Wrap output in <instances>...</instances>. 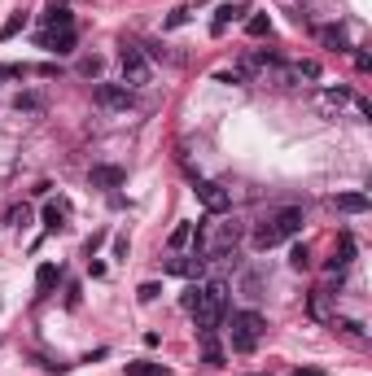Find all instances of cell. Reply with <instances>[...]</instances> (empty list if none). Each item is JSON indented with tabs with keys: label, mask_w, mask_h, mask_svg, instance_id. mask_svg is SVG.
Returning a JSON list of instances; mask_svg holds the SVG:
<instances>
[{
	"label": "cell",
	"mask_w": 372,
	"mask_h": 376,
	"mask_svg": "<svg viewBox=\"0 0 372 376\" xmlns=\"http://www.w3.org/2000/svg\"><path fill=\"white\" fill-rule=\"evenodd\" d=\"M245 9H250V0H219V9H215V18H210V31H215V35H223V31H228Z\"/></svg>",
	"instance_id": "cell-7"
},
{
	"label": "cell",
	"mask_w": 372,
	"mask_h": 376,
	"mask_svg": "<svg viewBox=\"0 0 372 376\" xmlns=\"http://www.w3.org/2000/svg\"><path fill=\"white\" fill-rule=\"evenodd\" d=\"M298 232H303V206H285L276 215H267L259 228H254V245L259 249H271V245H281V241H289Z\"/></svg>",
	"instance_id": "cell-2"
},
{
	"label": "cell",
	"mask_w": 372,
	"mask_h": 376,
	"mask_svg": "<svg viewBox=\"0 0 372 376\" xmlns=\"http://www.w3.org/2000/svg\"><path fill=\"white\" fill-rule=\"evenodd\" d=\"M40 44L48 48V53H57V57H70L74 53V31H66V35H40Z\"/></svg>",
	"instance_id": "cell-13"
},
{
	"label": "cell",
	"mask_w": 372,
	"mask_h": 376,
	"mask_svg": "<svg viewBox=\"0 0 372 376\" xmlns=\"http://www.w3.org/2000/svg\"><path fill=\"white\" fill-rule=\"evenodd\" d=\"M193 319H197V333H215L223 311H228V285L223 280H210V285H197V302L188 307Z\"/></svg>",
	"instance_id": "cell-1"
},
{
	"label": "cell",
	"mask_w": 372,
	"mask_h": 376,
	"mask_svg": "<svg viewBox=\"0 0 372 376\" xmlns=\"http://www.w3.org/2000/svg\"><path fill=\"white\" fill-rule=\"evenodd\" d=\"M66 215H70L66 202H48V206H44V228H48V232H62V228H66Z\"/></svg>",
	"instance_id": "cell-12"
},
{
	"label": "cell",
	"mask_w": 372,
	"mask_h": 376,
	"mask_svg": "<svg viewBox=\"0 0 372 376\" xmlns=\"http://www.w3.org/2000/svg\"><path fill=\"white\" fill-rule=\"evenodd\" d=\"M245 35H250V40H263V35H271V18H267V13H254L250 22H245Z\"/></svg>",
	"instance_id": "cell-20"
},
{
	"label": "cell",
	"mask_w": 372,
	"mask_h": 376,
	"mask_svg": "<svg viewBox=\"0 0 372 376\" xmlns=\"http://www.w3.org/2000/svg\"><path fill=\"white\" fill-rule=\"evenodd\" d=\"M263 333H267V319L259 311H232V319H228V341H232V350L254 355L259 341H263Z\"/></svg>",
	"instance_id": "cell-3"
},
{
	"label": "cell",
	"mask_w": 372,
	"mask_h": 376,
	"mask_svg": "<svg viewBox=\"0 0 372 376\" xmlns=\"http://www.w3.org/2000/svg\"><path fill=\"white\" fill-rule=\"evenodd\" d=\"M315 40L325 44V48H337V53H346V48H351V44H346V31H342V27H320Z\"/></svg>",
	"instance_id": "cell-14"
},
{
	"label": "cell",
	"mask_w": 372,
	"mask_h": 376,
	"mask_svg": "<svg viewBox=\"0 0 372 376\" xmlns=\"http://www.w3.org/2000/svg\"><path fill=\"white\" fill-rule=\"evenodd\" d=\"M57 280H62V267H53V263H44V267L35 271V289H40V293H48Z\"/></svg>",
	"instance_id": "cell-16"
},
{
	"label": "cell",
	"mask_w": 372,
	"mask_h": 376,
	"mask_svg": "<svg viewBox=\"0 0 372 376\" xmlns=\"http://www.w3.org/2000/svg\"><path fill=\"white\" fill-rule=\"evenodd\" d=\"M188 241H193V223H180V228L171 232V249H184Z\"/></svg>",
	"instance_id": "cell-24"
},
{
	"label": "cell",
	"mask_w": 372,
	"mask_h": 376,
	"mask_svg": "<svg viewBox=\"0 0 372 376\" xmlns=\"http://www.w3.org/2000/svg\"><path fill=\"white\" fill-rule=\"evenodd\" d=\"M167 271H171V275H180V280H197V275L206 271V258L193 249V254H184V258H171V263H167Z\"/></svg>",
	"instance_id": "cell-8"
},
{
	"label": "cell",
	"mask_w": 372,
	"mask_h": 376,
	"mask_svg": "<svg viewBox=\"0 0 372 376\" xmlns=\"http://www.w3.org/2000/svg\"><path fill=\"white\" fill-rule=\"evenodd\" d=\"M79 74H88V79H92V74H101V62H96V57H84V62H79Z\"/></svg>",
	"instance_id": "cell-26"
},
{
	"label": "cell",
	"mask_w": 372,
	"mask_h": 376,
	"mask_svg": "<svg viewBox=\"0 0 372 376\" xmlns=\"http://www.w3.org/2000/svg\"><path fill=\"white\" fill-rule=\"evenodd\" d=\"M13 110L18 114H44V96L40 92H22L18 101H13Z\"/></svg>",
	"instance_id": "cell-17"
},
{
	"label": "cell",
	"mask_w": 372,
	"mask_h": 376,
	"mask_svg": "<svg viewBox=\"0 0 372 376\" xmlns=\"http://www.w3.org/2000/svg\"><path fill=\"white\" fill-rule=\"evenodd\" d=\"M96 106H101V110H132V88H123V84H96Z\"/></svg>",
	"instance_id": "cell-6"
},
{
	"label": "cell",
	"mask_w": 372,
	"mask_h": 376,
	"mask_svg": "<svg viewBox=\"0 0 372 376\" xmlns=\"http://www.w3.org/2000/svg\"><path fill=\"white\" fill-rule=\"evenodd\" d=\"M48 31H53V35H66V31H74V18H70V9H53V13H48Z\"/></svg>",
	"instance_id": "cell-18"
},
{
	"label": "cell",
	"mask_w": 372,
	"mask_h": 376,
	"mask_svg": "<svg viewBox=\"0 0 372 376\" xmlns=\"http://www.w3.org/2000/svg\"><path fill=\"white\" fill-rule=\"evenodd\" d=\"M171 368L167 363H154V359H136V363H128V376H167Z\"/></svg>",
	"instance_id": "cell-15"
},
{
	"label": "cell",
	"mask_w": 372,
	"mask_h": 376,
	"mask_svg": "<svg viewBox=\"0 0 372 376\" xmlns=\"http://www.w3.org/2000/svg\"><path fill=\"white\" fill-rule=\"evenodd\" d=\"M289 267H293V271H307V267H311V249H307V245H293V249H289Z\"/></svg>",
	"instance_id": "cell-22"
},
{
	"label": "cell",
	"mask_w": 372,
	"mask_h": 376,
	"mask_svg": "<svg viewBox=\"0 0 372 376\" xmlns=\"http://www.w3.org/2000/svg\"><path fill=\"white\" fill-rule=\"evenodd\" d=\"M5 223H9V228H27V223H31V206H27V202L9 206V210H5Z\"/></svg>",
	"instance_id": "cell-19"
},
{
	"label": "cell",
	"mask_w": 372,
	"mask_h": 376,
	"mask_svg": "<svg viewBox=\"0 0 372 376\" xmlns=\"http://www.w3.org/2000/svg\"><path fill=\"white\" fill-rule=\"evenodd\" d=\"M346 101H351V88H329V92H320V96H315V110L325 114V118H333Z\"/></svg>",
	"instance_id": "cell-9"
},
{
	"label": "cell",
	"mask_w": 372,
	"mask_h": 376,
	"mask_svg": "<svg viewBox=\"0 0 372 376\" xmlns=\"http://www.w3.org/2000/svg\"><path fill=\"white\" fill-rule=\"evenodd\" d=\"M158 293H162V285H154V280H145V285L136 289V297H140V302H154Z\"/></svg>",
	"instance_id": "cell-25"
},
{
	"label": "cell",
	"mask_w": 372,
	"mask_h": 376,
	"mask_svg": "<svg viewBox=\"0 0 372 376\" xmlns=\"http://www.w3.org/2000/svg\"><path fill=\"white\" fill-rule=\"evenodd\" d=\"M202 346H206V363H215V368H219V363H223V350L215 346V333H202Z\"/></svg>",
	"instance_id": "cell-23"
},
{
	"label": "cell",
	"mask_w": 372,
	"mask_h": 376,
	"mask_svg": "<svg viewBox=\"0 0 372 376\" xmlns=\"http://www.w3.org/2000/svg\"><path fill=\"white\" fill-rule=\"evenodd\" d=\"M123 88H145L149 84V74H154V70H149V57L140 53V48L136 44H128V48H123Z\"/></svg>",
	"instance_id": "cell-4"
},
{
	"label": "cell",
	"mask_w": 372,
	"mask_h": 376,
	"mask_svg": "<svg viewBox=\"0 0 372 376\" xmlns=\"http://www.w3.org/2000/svg\"><path fill=\"white\" fill-rule=\"evenodd\" d=\"M293 376H320V372H315V368H307V372H303V368H298V372H293Z\"/></svg>",
	"instance_id": "cell-28"
},
{
	"label": "cell",
	"mask_w": 372,
	"mask_h": 376,
	"mask_svg": "<svg viewBox=\"0 0 372 376\" xmlns=\"http://www.w3.org/2000/svg\"><path fill=\"white\" fill-rule=\"evenodd\" d=\"M22 27H27V9H18V13H9V22L0 27V40H13Z\"/></svg>",
	"instance_id": "cell-21"
},
{
	"label": "cell",
	"mask_w": 372,
	"mask_h": 376,
	"mask_svg": "<svg viewBox=\"0 0 372 376\" xmlns=\"http://www.w3.org/2000/svg\"><path fill=\"white\" fill-rule=\"evenodd\" d=\"M193 193H197V202H202L210 215L232 210V193L223 188V184H215V180H197V184H193Z\"/></svg>",
	"instance_id": "cell-5"
},
{
	"label": "cell",
	"mask_w": 372,
	"mask_h": 376,
	"mask_svg": "<svg viewBox=\"0 0 372 376\" xmlns=\"http://www.w3.org/2000/svg\"><path fill=\"white\" fill-rule=\"evenodd\" d=\"M333 206H337L342 215H363V210H368V193H337Z\"/></svg>",
	"instance_id": "cell-10"
},
{
	"label": "cell",
	"mask_w": 372,
	"mask_h": 376,
	"mask_svg": "<svg viewBox=\"0 0 372 376\" xmlns=\"http://www.w3.org/2000/svg\"><path fill=\"white\" fill-rule=\"evenodd\" d=\"M123 180H128V171H123V166H92V184L96 188H114Z\"/></svg>",
	"instance_id": "cell-11"
},
{
	"label": "cell",
	"mask_w": 372,
	"mask_h": 376,
	"mask_svg": "<svg viewBox=\"0 0 372 376\" xmlns=\"http://www.w3.org/2000/svg\"><path fill=\"white\" fill-rule=\"evenodd\" d=\"M219 84H245V70H223Z\"/></svg>",
	"instance_id": "cell-27"
}]
</instances>
